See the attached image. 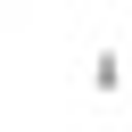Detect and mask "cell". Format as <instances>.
<instances>
[{"label":"cell","mask_w":132,"mask_h":132,"mask_svg":"<svg viewBox=\"0 0 132 132\" xmlns=\"http://www.w3.org/2000/svg\"><path fill=\"white\" fill-rule=\"evenodd\" d=\"M91 91H99V99L124 91V50H99V58H91Z\"/></svg>","instance_id":"cell-1"}]
</instances>
